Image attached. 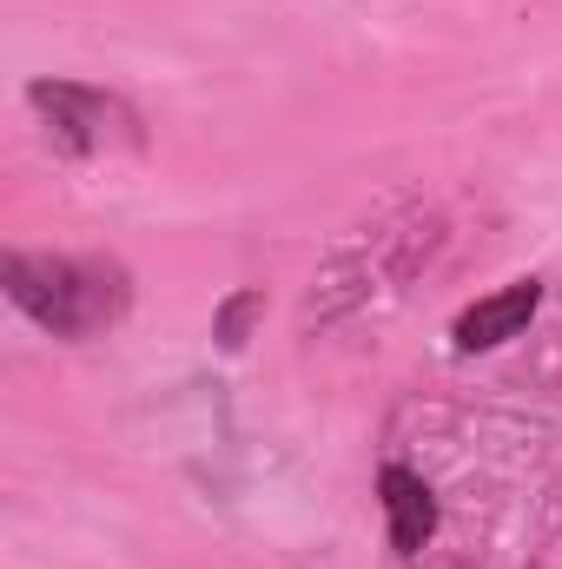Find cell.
Here are the masks:
<instances>
[{"label":"cell","instance_id":"obj_1","mask_svg":"<svg viewBox=\"0 0 562 569\" xmlns=\"http://www.w3.org/2000/svg\"><path fill=\"white\" fill-rule=\"evenodd\" d=\"M7 298L53 338H93L127 311V272L107 259H60V252H7Z\"/></svg>","mask_w":562,"mask_h":569},{"label":"cell","instance_id":"obj_2","mask_svg":"<svg viewBox=\"0 0 562 569\" xmlns=\"http://www.w3.org/2000/svg\"><path fill=\"white\" fill-rule=\"evenodd\" d=\"M27 100L47 113L53 140L67 146V152H107L113 140H127V146L140 140L133 113H127L120 100L93 93V87H73V80H33V87H27Z\"/></svg>","mask_w":562,"mask_h":569},{"label":"cell","instance_id":"obj_3","mask_svg":"<svg viewBox=\"0 0 562 569\" xmlns=\"http://www.w3.org/2000/svg\"><path fill=\"white\" fill-rule=\"evenodd\" d=\"M536 305H543V284L516 279V284H503V291H490V298H476V305L450 325V338H456V351H490V345L516 338V331L536 318Z\"/></svg>","mask_w":562,"mask_h":569},{"label":"cell","instance_id":"obj_4","mask_svg":"<svg viewBox=\"0 0 562 569\" xmlns=\"http://www.w3.org/2000/svg\"><path fill=\"white\" fill-rule=\"evenodd\" d=\"M378 490H384V517H391V550H398V557H418L423 543H430V530H436V497H430V483H423L418 470H404V463H384Z\"/></svg>","mask_w":562,"mask_h":569},{"label":"cell","instance_id":"obj_5","mask_svg":"<svg viewBox=\"0 0 562 569\" xmlns=\"http://www.w3.org/2000/svg\"><path fill=\"white\" fill-rule=\"evenodd\" d=\"M252 311H265V298H259V291H239V298L219 311V345H225V351H239V345H245V318H252Z\"/></svg>","mask_w":562,"mask_h":569}]
</instances>
